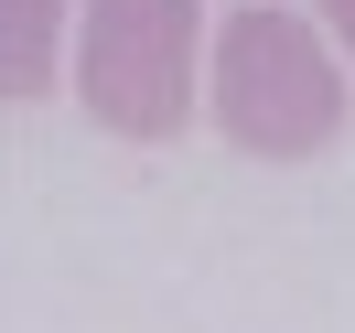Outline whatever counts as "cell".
<instances>
[{
  "label": "cell",
  "mask_w": 355,
  "mask_h": 333,
  "mask_svg": "<svg viewBox=\"0 0 355 333\" xmlns=\"http://www.w3.org/2000/svg\"><path fill=\"white\" fill-rule=\"evenodd\" d=\"M216 129L259 161H312L345 129V75L302 11H237L216 44Z\"/></svg>",
  "instance_id": "6da1fadb"
},
{
  "label": "cell",
  "mask_w": 355,
  "mask_h": 333,
  "mask_svg": "<svg viewBox=\"0 0 355 333\" xmlns=\"http://www.w3.org/2000/svg\"><path fill=\"white\" fill-rule=\"evenodd\" d=\"M87 118L119 140H173L194 118V0H97L76 54Z\"/></svg>",
  "instance_id": "7a4b0ae2"
},
{
  "label": "cell",
  "mask_w": 355,
  "mask_h": 333,
  "mask_svg": "<svg viewBox=\"0 0 355 333\" xmlns=\"http://www.w3.org/2000/svg\"><path fill=\"white\" fill-rule=\"evenodd\" d=\"M54 33H65V0H0V108L54 87Z\"/></svg>",
  "instance_id": "3957f363"
},
{
  "label": "cell",
  "mask_w": 355,
  "mask_h": 333,
  "mask_svg": "<svg viewBox=\"0 0 355 333\" xmlns=\"http://www.w3.org/2000/svg\"><path fill=\"white\" fill-rule=\"evenodd\" d=\"M312 11H323V22L345 33V54H355V0H312Z\"/></svg>",
  "instance_id": "277c9868"
}]
</instances>
